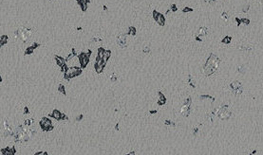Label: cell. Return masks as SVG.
<instances>
[{
	"mask_svg": "<svg viewBox=\"0 0 263 155\" xmlns=\"http://www.w3.org/2000/svg\"><path fill=\"white\" fill-rule=\"evenodd\" d=\"M260 3H261V4H262V5H263V0H260Z\"/></svg>",
	"mask_w": 263,
	"mask_h": 155,
	"instance_id": "obj_2",
	"label": "cell"
},
{
	"mask_svg": "<svg viewBox=\"0 0 263 155\" xmlns=\"http://www.w3.org/2000/svg\"><path fill=\"white\" fill-rule=\"evenodd\" d=\"M222 17L223 18H225V19H228V14L226 13H223V14H222Z\"/></svg>",
	"mask_w": 263,
	"mask_h": 155,
	"instance_id": "obj_1",
	"label": "cell"
}]
</instances>
